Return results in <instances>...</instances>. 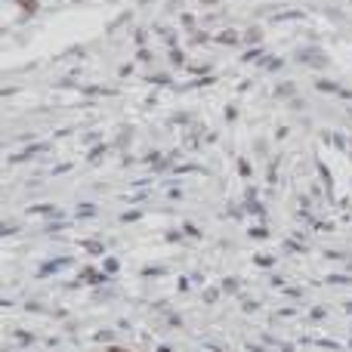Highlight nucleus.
I'll use <instances>...</instances> for the list:
<instances>
[{
	"label": "nucleus",
	"mask_w": 352,
	"mask_h": 352,
	"mask_svg": "<svg viewBox=\"0 0 352 352\" xmlns=\"http://www.w3.org/2000/svg\"><path fill=\"white\" fill-rule=\"evenodd\" d=\"M102 352H176V349H102Z\"/></svg>",
	"instance_id": "f257e3e1"
}]
</instances>
